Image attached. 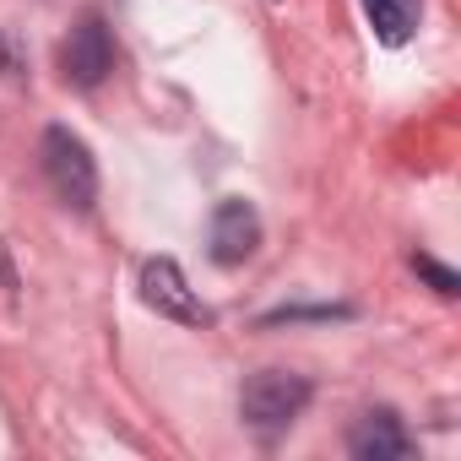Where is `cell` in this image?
<instances>
[{
  "label": "cell",
  "instance_id": "cell-4",
  "mask_svg": "<svg viewBox=\"0 0 461 461\" xmlns=\"http://www.w3.org/2000/svg\"><path fill=\"white\" fill-rule=\"evenodd\" d=\"M136 288H141V304H147L152 315H163V321H179V326H206V321H212V310L195 299V288L185 283V272H179L168 256L141 261Z\"/></svg>",
  "mask_w": 461,
  "mask_h": 461
},
{
  "label": "cell",
  "instance_id": "cell-1",
  "mask_svg": "<svg viewBox=\"0 0 461 461\" xmlns=\"http://www.w3.org/2000/svg\"><path fill=\"white\" fill-rule=\"evenodd\" d=\"M310 396H315V385L304 375H294V369H256L245 380V391H240V418L256 434L277 439L283 429H294V418L310 407Z\"/></svg>",
  "mask_w": 461,
  "mask_h": 461
},
{
  "label": "cell",
  "instance_id": "cell-5",
  "mask_svg": "<svg viewBox=\"0 0 461 461\" xmlns=\"http://www.w3.org/2000/svg\"><path fill=\"white\" fill-rule=\"evenodd\" d=\"M261 245V212L240 195H228L212 206V222H206V256L217 267H245Z\"/></svg>",
  "mask_w": 461,
  "mask_h": 461
},
{
  "label": "cell",
  "instance_id": "cell-9",
  "mask_svg": "<svg viewBox=\"0 0 461 461\" xmlns=\"http://www.w3.org/2000/svg\"><path fill=\"white\" fill-rule=\"evenodd\" d=\"M0 77H23V55H17V44L0 33Z\"/></svg>",
  "mask_w": 461,
  "mask_h": 461
},
{
  "label": "cell",
  "instance_id": "cell-7",
  "mask_svg": "<svg viewBox=\"0 0 461 461\" xmlns=\"http://www.w3.org/2000/svg\"><path fill=\"white\" fill-rule=\"evenodd\" d=\"M364 17H369V33L385 50H396V44L412 39V28L423 17V0H364Z\"/></svg>",
  "mask_w": 461,
  "mask_h": 461
},
{
  "label": "cell",
  "instance_id": "cell-6",
  "mask_svg": "<svg viewBox=\"0 0 461 461\" xmlns=\"http://www.w3.org/2000/svg\"><path fill=\"white\" fill-rule=\"evenodd\" d=\"M412 450H418V439L407 434V423L391 407H369L348 429V456H358V461H402Z\"/></svg>",
  "mask_w": 461,
  "mask_h": 461
},
{
  "label": "cell",
  "instance_id": "cell-3",
  "mask_svg": "<svg viewBox=\"0 0 461 461\" xmlns=\"http://www.w3.org/2000/svg\"><path fill=\"white\" fill-rule=\"evenodd\" d=\"M60 71H66V82L82 87V93H93V87L109 82V71H114V33H109L104 12H82V17H77L71 39L60 44Z\"/></svg>",
  "mask_w": 461,
  "mask_h": 461
},
{
  "label": "cell",
  "instance_id": "cell-8",
  "mask_svg": "<svg viewBox=\"0 0 461 461\" xmlns=\"http://www.w3.org/2000/svg\"><path fill=\"white\" fill-rule=\"evenodd\" d=\"M412 272H418L439 299H456V294H461V277H456L445 261H434V256H412Z\"/></svg>",
  "mask_w": 461,
  "mask_h": 461
},
{
  "label": "cell",
  "instance_id": "cell-2",
  "mask_svg": "<svg viewBox=\"0 0 461 461\" xmlns=\"http://www.w3.org/2000/svg\"><path fill=\"white\" fill-rule=\"evenodd\" d=\"M39 163H44L50 190H55L71 212H93V201H98V163H93V147H87L71 125H50V131H44Z\"/></svg>",
  "mask_w": 461,
  "mask_h": 461
},
{
  "label": "cell",
  "instance_id": "cell-10",
  "mask_svg": "<svg viewBox=\"0 0 461 461\" xmlns=\"http://www.w3.org/2000/svg\"><path fill=\"white\" fill-rule=\"evenodd\" d=\"M17 272H12V261H6V245H0V294H6V299H17Z\"/></svg>",
  "mask_w": 461,
  "mask_h": 461
}]
</instances>
